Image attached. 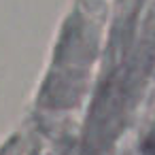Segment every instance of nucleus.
Here are the masks:
<instances>
[{
	"mask_svg": "<svg viewBox=\"0 0 155 155\" xmlns=\"http://www.w3.org/2000/svg\"><path fill=\"white\" fill-rule=\"evenodd\" d=\"M149 155H155V149H153V151H151V153H149Z\"/></svg>",
	"mask_w": 155,
	"mask_h": 155,
	"instance_id": "f257e3e1",
	"label": "nucleus"
}]
</instances>
